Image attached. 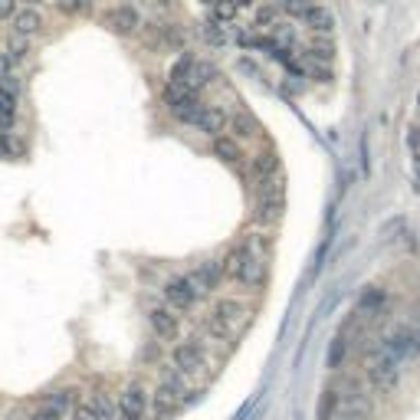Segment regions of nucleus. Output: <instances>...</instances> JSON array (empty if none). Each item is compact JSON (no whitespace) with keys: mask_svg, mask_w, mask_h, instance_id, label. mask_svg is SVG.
<instances>
[{"mask_svg":"<svg viewBox=\"0 0 420 420\" xmlns=\"http://www.w3.org/2000/svg\"><path fill=\"white\" fill-rule=\"evenodd\" d=\"M43 27H47V20H43V13L37 7H23L13 13V33H20V37L33 39L43 33Z\"/></svg>","mask_w":420,"mask_h":420,"instance_id":"nucleus-12","label":"nucleus"},{"mask_svg":"<svg viewBox=\"0 0 420 420\" xmlns=\"http://www.w3.org/2000/svg\"><path fill=\"white\" fill-rule=\"evenodd\" d=\"M148 325H152V332L158 335V342H178V338H181V315H178V309L168 306V302L148 309Z\"/></svg>","mask_w":420,"mask_h":420,"instance_id":"nucleus-3","label":"nucleus"},{"mask_svg":"<svg viewBox=\"0 0 420 420\" xmlns=\"http://www.w3.org/2000/svg\"><path fill=\"white\" fill-rule=\"evenodd\" d=\"M345 348H348V345H345V338H335L332 348H328V368H338V364L345 362Z\"/></svg>","mask_w":420,"mask_h":420,"instance_id":"nucleus-28","label":"nucleus"},{"mask_svg":"<svg viewBox=\"0 0 420 420\" xmlns=\"http://www.w3.org/2000/svg\"><path fill=\"white\" fill-rule=\"evenodd\" d=\"M210 13H214V20H217V23H230V20H237L240 7L233 4V0H217V4L210 7Z\"/></svg>","mask_w":420,"mask_h":420,"instance_id":"nucleus-21","label":"nucleus"},{"mask_svg":"<svg viewBox=\"0 0 420 420\" xmlns=\"http://www.w3.org/2000/svg\"><path fill=\"white\" fill-rule=\"evenodd\" d=\"M201 4H207V7H214V4H217V0H201Z\"/></svg>","mask_w":420,"mask_h":420,"instance_id":"nucleus-36","label":"nucleus"},{"mask_svg":"<svg viewBox=\"0 0 420 420\" xmlns=\"http://www.w3.org/2000/svg\"><path fill=\"white\" fill-rule=\"evenodd\" d=\"M220 27H223V23H217V20L210 17L207 23H204V30H201L204 39H207V43H214V47H217V43H223V30H220Z\"/></svg>","mask_w":420,"mask_h":420,"instance_id":"nucleus-27","label":"nucleus"},{"mask_svg":"<svg viewBox=\"0 0 420 420\" xmlns=\"http://www.w3.org/2000/svg\"><path fill=\"white\" fill-rule=\"evenodd\" d=\"M223 263L220 259H207V263H201V266H194L191 279H194V286H197V292L201 296H207V292H214V289L223 283Z\"/></svg>","mask_w":420,"mask_h":420,"instance_id":"nucleus-10","label":"nucleus"},{"mask_svg":"<svg viewBox=\"0 0 420 420\" xmlns=\"http://www.w3.org/2000/svg\"><path fill=\"white\" fill-rule=\"evenodd\" d=\"M276 23H279V7H276V4H266V7H259L257 10V27L259 30H263V27H276Z\"/></svg>","mask_w":420,"mask_h":420,"instance_id":"nucleus-25","label":"nucleus"},{"mask_svg":"<svg viewBox=\"0 0 420 420\" xmlns=\"http://www.w3.org/2000/svg\"><path fill=\"white\" fill-rule=\"evenodd\" d=\"M13 69H17V63L7 56V53H0V79H7V76H13Z\"/></svg>","mask_w":420,"mask_h":420,"instance_id":"nucleus-30","label":"nucleus"},{"mask_svg":"<svg viewBox=\"0 0 420 420\" xmlns=\"http://www.w3.org/2000/svg\"><path fill=\"white\" fill-rule=\"evenodd\" d=\"M210 152L217 154L220 161H227V164H240V161H243V144H240L233 135H214V138H210Z\"/></svg>","mask_w":420,"mask_h":420,"instance_id":"nucleus-13","label":"nucleus"},{"mask_svg":"<svg viewBox=\"0 0 420 420\" xmlns=\"http://www.w3.org/2000/svg\"><path fill=\"white\" fill-rule=\"evenodd\" d=\"M17 79L7 76L0 79V132H13V125H17Z\"/></svg>","mask_w":420,"mask_h":420,"instance_id":"nucleus-9","label":"nucleus"},{"mask_svg":"<svg viewBox=\"0 0 420 420\" xmlns=\"http://www.w3.org/2000/svg\"><path fill=\"white\" fill-rule=\"evenodd\" d=\"M63 414H66V411H63L59 404L43 401V404L37 407V411H33V417H30V420H63Z\"/></svg>","mask_w":420,"mask_h":420,"instance_id":"nucleus-24","label":"nucleus"},{"mask_svg":"<svg viewBox=\"0 0 420 420\" xmlns=\"http://www.w3.org/2000/svg\"><path fill=\"white\" fill-rule=\"evenodd\" d=\"M164 105H168V112L178 118V122H187L194 125L197 118V109H201V96H191V92H184V89H174V86H164Z\"/></svg>","mask_w":420,"mask_h":420,"instance_id":"nucleus-5","label":"nucleus"},{"mask_svg":"<svg viewBox=\"0 0 420 420\" xmlns=\"http://www.w3.org/2000/svg\"><path fill=\"white\" fill-rule=\"evenodd\" d=\"M249 171L257 174V181H263V178H273V174H279V161L273 152H259L253 161H249Z\"/></svg>","mask_w":420,"mask_h":420,"instance_id":"nucleus-15","label":"nucleus"},{"mask_svg":"<svg viewBox=\"0 0 420 420\" xmlns=\"http://www.w3.org/2000/svg\"><path fill=\"white\" fill-rule=\"evenodd\" d=\"M197 299H201V292H197V286H194L191 273H187V276H171L168 283H164V302H168L171 309H178V312H187Z\"/></svg>","mask_w":420,"mask_h":420,"instance_id":"nucleus-4","label":"nucleus"},{"mask_svg":"<svg viewBox=\"0 0 420 420\" xmlns=\"http://www.w3.org/2000/svg\"><path fill=\"white\" fill-rule=\"evenodd\" d=\"M142 358H144V362H161V348H158V342L148 345V348L142 352Z\"/></svg>","mask_w":420,"mask_h":420,"instance_id":"nucleus-32","label":"nucleus"},{"mask_svg":"<svg viewBox=\"0 0 420 420\" xmlns=\"http://www.w3.org/2000/svg\"><path fill=\"white\" fill-rule=\"evenodd\" d=\"M381 352H388L391 358H397V362H414V358H420V335L411 332V328H397V332L381 345Z\"/></svg>","mask_w":420,"mask_h":420,"instance_id":"nucleus-7","label":"nucleus"},{"mask_svg":"<svg viewBox=\"0 0 420 420\" xmlns=\"http://www.w3.org/2000/svg\"><path fill=\"white\" fill-rule=\"evenodd\" d=\"M27 4H30V7H37V4H43V0H27Z\"/></svg>","mask_w":420,"mask_h":420,"instance_id":"nucleus-35","label":"nucleus"},{"mask_svg":"<svg viewBox=\"0 0 420 420\" xmlns=\"http://www.w3.org/2000/svg\"><path fill=\"white\" fill-rule=\"evenodd\" d=\"M17 13V0H0V20H13Z\"/></svg>","mask_w":420,"mask_h":420,"instance_id":"nucleus-31","label":"nucleus"},{"mask_svg":"<svg viewBox=\"0 0 420 420\" xmlns=\"http://www.w3.org/2000/svg\"><path fill=\"white\" fill-rule=\"evenodd\" d=\"M414 174H417V187H420V152H414Z\"/></svg>","mask_w":420,"mask_h":420,"instance_id":"nucleus-33","label":"nucleus"},{"mask_svg":"<svg viewBox=\"0 0 420 420\" xmlns=\"http://www.w3.org/2000/svg\"><path fill=\"white\" fill-rule=\"evenodd\" d=\"M69 417L73 420H102V414H99L92 394H86V397H79V401L73 404V414H69Z\"/></svg>","mask_w":420,"mask_h":420,"instance_id":"nucleus-18","label":"nucleus"},{"mask_svg":"<svg viewBox=\"0 0 420 420\" xmlns=\"http://www.w3.org/2000/svg\"><path fill=\"white\" fill-rule=\"evenodd\" d=\"M154 4H161V7H168V4H174V0H154Z\"/></svg>","mask_w":420,"mask_h":420,"instance_id":"nucleus-34","label":"nucleus"},{"mask_svg":"<svg viewBox=\"0 0 420 420\" xmlns=\"http://www.w3.org/2000/svg\"><path fill=\"white\" fill-rule=\"evenodd\" d=\"M102 23L112 30V33H118V37H132V33H138V30H142V17H138V10H135L132 4L109 7L102 13Z\"/></svg>","mask_w":420,"mask_h":420,"instance_id":"nucleus-6","label":"nucleus"},{"mask_svg":"<svg viewBox=\"0 0 420 420\" xmlns=\"http://www.w3.org/2000/svg\"><path fill=\"white\" fill-rule=\"evenodd\" d=\"M338 407H342V394L328 388V391L322 394V401H319V420H332V414L338 411Z\"/></svg>","mask_w":420,"mask_h":420,"instance_id":"nucleus-20","label":"nucleus"},{"mask_svg":"<svg viewBox=\"0 0 420 420\" xmlns=\"http://www.w3.org/2000/svg\"><path fill=\"white\" fill-rule=\"evenodd\" d=\"M309 7H312V0H279V10L289 13V17H296V20L306 17Z\"/></svg>","mask_w":420,"mask_h":420,"instance_id":"nucleus-23","label":"nucleus"},{"mask_svg":"<svg viewBox=\"0 0 420 420\" xmlns=\"http://www.w3.org/2000/svg\"><path fill=\"white\" fill-rule=\"evenodd\" d=\"M332 56H335V47H332V39H325V37H319V39H312V47L306 49V59H312V63H332Z\"/></svg>","mask_w":420,"mask_h":420,"instance_id":"nucleus-16","label":"nucleus"},{"mask_svg":"<svg viewBox=\"0 0 420 420\" xmlns=\"http://www.w3.org/2000/svg\"><path fill=\"white\" fill-rule=\"evenodd\" d=\"M417 105H420V92H417Z\"/></svg>","mask_w":420,"mask_h":420,"instance_id":"nucleus-37","label":"nucleus"},{"mask_svg":"<svg viewBox=\"0 0 420 420\" xmlns=\"http://www.w3.org/2000/svg\"><path fill=\"white\" fill-rule=\"evenodd\" d=\"M194 125L214 138V135H220L230 125V115L223 112L220 105H201V109H197V118H194Z\"/></svg>","mask_w":420,"mask_h":420,"instance_id":"nucleus-11","label":"nucleus"},{"mask_svg":"<svg viewBox=\"0 0 420 420\" xmlns=\"http://www.w3.org/2000/svg\"><path fill=\"white\" fill-rule=\"evenodd\" d=\"M397 358H391L388 352H378L371 358V364H368V381H371L374 391L381 394H391L394 388H397V381H401V368H397Z\"/></svg>","mask_w":420,"mask_h":420,"instance_id":"nucleus-2","label":"nucleus"},{"mask_svg":"<svg viewBox=\"0 0 420 420\" xmlns=\"http://www.w3.org/2000/svg\"><path fill=\"white\" fill-rule=\"evenodd\" d=\"M404 142H407V148H411V152H420V125H411V128H407Z\"/></svg>","mask_w":420,"mask_h":420,"instance_id":"nucleus-29","label":"nucleus"},{"mask_svg":"<svg viewBox=\"0 0 420 420\" xmlns=\"http://www.w3.org/2000/svg\"><path fill=\"white\" fill-rule=\"evenodd\" d=\"M306 27L312 30V33H319V37H332V30H335V17H332V10L322 7V4H312L309 7L306 17Z\"/></svg>","mask_w":420,"mask_h":420,"instance_id":"nucleus-14","label":"nucleus"},{"mask_svg":"<svg viewBox=\"0 0 420 420\" xmlns=\"http://www.w3.org/2000/svg\"><path fill=\"white\" fill-rule=\"evenodd\" d=\"M230 128H233V138H253V135H257V122H253V118H249L247 112H240V115H233V118H230Z\"/></svg>","mask_w":420,"mask_h":420,"instance_id":"nucleus-19","label":"nucleus"},{"mask_svg":"<svg viewBox=\"0 0 420 420\" xmlns=\"http://www.w3.org/2000/svg\"><path fill=\"white\" fill-rule=\"evenodd\" d=\"M171 368H178L181 374L191 378H207L210 374V364H207V338L204 335H194V338H178L171 348Z\"/></svg>","mask_w":420,"mask_h":420,"instance_id":"nucleus-1","label":"nucleus"},{"mask_svg":"<svg viewBox=\"0 0 420 420\" xmlns=\"http://www.w3.org/2000/svg\"><path fill=\"white\" fill-rule=\"evenodd\" d=\"M144 414H148V391L142 384H128L118 394V417L115 420H144Z\"/></svg>","mask_w":420,"mask_h":420,"instance_id":"nucleus-8","label":"nucleus"},{"mask_svg":"<svg viewBox=\"0 0 420 420\" xmlns=\"http://www.w3.org/2000/svg\"><path fill=\"white\" fill-rule=\"evenodd\" d=\"M384 306V292L381 289H371V292H364L362 302H358V309L362 312H371V309H381Z\"/></svg>","mask_w":420,"mask_h":420,"instance_id":"nucleus-26","label":"nucleus"},{"mask_svg":"<svg viewBox=\"0 0 420 420\" xmlns=\"http://www.w3.org/2000/svg\"><path fill=\"white\" fill-rule=\"evenodd\" d=\"M30 49H33V43H30V37H20V33H10L7 39V56L13 59V63H23V59L30 56Z\"/></svg>","mask_w":420,"mask_h":420,"instance_id":"nucleus-17","label":"nucleus"},{"mask_svg":"<svg viewBox=\"0 0 420 420\" xmlns=\"http://www.w3.org/2000/svg\"><path fill=\"white\" fill-rule=\"evenodd\" d=\"M96 0H56V10L66 13V17H76V13H89Z\"/></svg>","mask_w":420,"mask_h":420,"instance_id":"nucleus-22","label":"nucleus"}]
</instances>
